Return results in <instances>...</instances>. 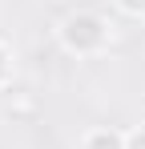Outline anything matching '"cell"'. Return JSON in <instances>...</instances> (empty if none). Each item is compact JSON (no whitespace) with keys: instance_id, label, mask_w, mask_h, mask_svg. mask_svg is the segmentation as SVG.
Here are the masks:
<instances>
[{"instance_id":"obj_1","label":"cell","mask_w":145,"mask_h":149,"mask_svg":"<svg viewBox=\"0 0 145 149\" xmlns=\"http://www.w3.org/2000/svg\"><path fill=\"white\" fill-rule=\"evenodd\" d=\"M65 36H69V45H77V49H89V45L101 40V20H93V16H72Z\"/></svg>"},{"instance_id":"obj_2","label":"cell","mask_w":145,"mask_h":149,"mask_svg":"<svg viewBox=\"0 0 145 149\" xmlns=\"http://www.w3.org/2000/svg\"><path fill=\"white\" fill-rule=\"evenodd\" d=\"M89 149H117V137L113 133H97L93 141H89Z\"/></svg>"},{"instance_id":"obj_3","label":"cell","mask_w":145,"mask_h":149,"mask_svg":"<svg viewBox=\"0 0 145 149\" xmlns=\"http://www.w3.org/2000/svg\"><path fill=\"white\" fill-rule=\"evenodd\" d=\"M129 149H145V137H133V145Z\"/></svg>"},{"instance_id":"obj_4","label":"cell","mask_w":145,"mask_h":149,"mask_svg":"<svg viewBox=\"0 0 145 149\" xmlns=\"http://www.w3.org/2000/svg\"><path fill=\"white\" fill-rule=\"evenodd\" d=\"M125 4H129V8H145V0H125Z\"/></svg>"},{"instance_id":"obj_5","label":"cell","mask_w":145,"mask_h":149,"mask_svg":"<svg viewBox=\"0 0 145 149\" xmlns=\"http://www.w3.org/2000/svg\"><path fill=\"white\" fill-rule=\"evenodd\" d=\"M0 61H4V56H0ZM0 73H4V65H0Z\"/></svg>"}]
</instances>
